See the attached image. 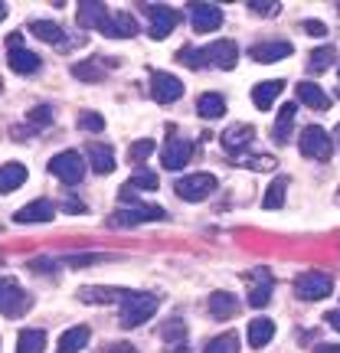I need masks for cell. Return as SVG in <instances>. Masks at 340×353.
Masks as SVG:
<instances>
[{
	"instance_id": "cell-1",
	"label": "cell",
	"mask_w": 340,
	"mask_h": 353,
	"mask_svg": "<svg viewBox=\"0 0 340 353\" xmlns=\"http://www.w3.org/2000/svg\"><path fill=\"white\" fill-rule=\"evenodd\" d=\"M239 59V50L232 39H216L203 50H180V63L190 69H203V65H219V69H232Z\"/></svg>"
},
{
	"instance_id": "cell-2",
	"label": "cell",
	"mask_w": 340,
	"mask_h": 353,
	"mask_svg": "<svg viewBox=\"0 0 340 353\" xmlns=\"http://www.w3.org/2000/svg\"><path fill=\"white\" fill-rule=\"evenodd\" d=\"M157 307H161V301L151 291H125V298L118 301V317L125 327H141L144 321H151L157 314Z\"/></svg>"
},
{
	"instance_id": "cell-3",
	"label": "cell",
	"mask_w": 340,
	"mask_h": 353,
	"mask_svg": "<svg viewBox=\"0 0 340 353\" xmlns=\"http://www.w3.org/2000/svg\"><path fill=\"white\" fill-rule=\"evenodd\" d=\"M298 148H301V154L311 157V161H330V154H334V138H330L321 125H308L301 131V138H298Z\"/></svg>"
},
{
	"instance_id": "cell-4",
	"label": "cell",
	"mask_w": 340,
	"mask_h": 353,
	"mask_svg": "<svg viewBox=\"0 0 340 353\" xmlns=\"http://www.w3.org/2000/svg\"><path fill=\"white\" fill-rule=\"evenodd\" d=\"M30 307H33V298H30L13 278H0V314L23 317Z\"/></svg>"
},
{
	"instance_id": "cell-5",
	"label": "cell",
	"mask_w": 340,
	"mask_h": 353,
	"mask_svg": "<svg viewBox=\"0 0 340 353\" xmlns=\"http://www.w3.org/2000/svg\"><path fill=\"white\" fill-rule=\"evenodd\" d=\"M50 174L56 180H63L66 187H76V183H82V176H86V161H82L79 151H63L50 161Z\"/></svg>"
},
{
	"instance_id": "cell-6",
	"label": "cell",
	"mask_w": 340,
	"mask_h": 353,
	"mask_svg": "<svg viewBox=\"0 0 340 353\" xmlns=\"http://www.w3.org/2000/svg\"><path fill=\"white\" fill-rule=\"evenodd\" d=\"M174 193L180 200L187 203H200L206 200L210 193H216V176L213 174H190V176H180L174 183Z\"/></svg>"
},
{
	"instance_id": "cell-7",
	"label": "cell",
	"mask_w": 340,
	"mask_h": 353,
	"mask_svg": "<svg viewBox=\"0 0 340 353\" xmlns=\"http://www.w3.org/2000/svg\"><path fill=\"white\" fill-rule=\"evenodd\" d=\"M334 291V278L328 272H304L298 281H294V294L301 301H321Z\"/></svg>"
},
{
	"instance_id": "cell-8",
	"label": "cell",
	"mask_w": 340,
	"mask_h": 353,
	"mask_svg": "<svg viewBox=\"0 0 340 353\" xmlns=\"http://www.w3.org/2000/svg\"><path fill=\"white\" fill-rule=\"evenodd\" d=\"M164 210L161 206H151V203H141V206H131V210H114L108 226L114 229H128V226H138V223H151V219H164Z\"/></svg>"
},
{
	"instance_id": "cell-9",
	"label": "cell",
	"mask_w": 340,
	"mask_h": 353,
	"mask_svg": "<svg viewBox=\"0 0 340 353\" xmlns=\"http://www.w3.org/2000/svg\"><path fill=\"white\" fill-rule=\"evenodd\" d=\"M246 288H249V304L252 307H265L272 301V288H275V278L268 268H252L246 272Z\"/></svg>"
},
{
	"instance_id": "cell-10",
	"label": "cell",
	"mask_w": 340,
	"mask_h": 353,
	"mask_svg": "<svg viewBox=\"0 0 340 353\" xmlns=\"http://www.w3.org/2000/svg\"><path fill=\"white\" fill-rule=\"evenodd\" d=\"M190 23L197 33H213L223 26V7L216 3H190Z\"/></svg>"
},
{
	"instance_id": "cell-11",
	"label": "cell",
	"mask_w": 340,
	"mask_h": 353,
	"mask_svg": "<svg viewBox=\"0 0 340 353\" xmlns=\"http://www.w3.org/2000/svg\"><path fill=\"white\" fill-rule=\"evenodd\" d=\"M151 95L154 101H161V105H170L183 95V82L170 72H151Z\"/></svg>"
},
{
	"instance_id": "cell-12",
	"label": "cell",
	"mask_w": 340,
	"mask_h": 353,
	"mask_svg": "<svg viewBox=\"0 0 340 353\" xmlns=\"http://www.w3.org/2000/svg\"><path fill=\"white\" fill-rule=\"evenodd\" d=\"M148 10V20H151V39H164L170 37V30L177 26V10L164 7V3H151V7H144Z\"/></svg>"
},
{
	"instance_id": "cell-13",
	"label": "cell",
	"mask_w": 340,
	"mask_h": 353,
	"mask_svg": "<svg viewBox=\"0 0 340 353\" xmlns=\"http://www.w3.org/2000/svg\"><path fill=\"white\" fill-rule=\"evenodd\" d=\"M291 52H294L291 50V43H285V39H272V43H259V46H252V50H249V59L268 65V63H278V59H288Z\"/></svg>"
},
{
	"instance_id": "cell-14",
	"label": "cell",
	"mask_w": 340,
	"mask_h": 353,
	"mask_svg": "<svg viewBox=\"0 0 340 353\" xmlns=\"http://www.w3.org/2000/svg\"><path fill=\"white\" fill-rule=\"evenodd\" d=\"M52 216H56V206H52L50 200H33V203H26L23 210L13 213V223H20V226H30V223H50Z\"/></svg>"
},
{
	"instance_id": "cell-15",
	"label": "cell",
	"mask_w": 340,
	"mask_h": 353,
	"mask_svg": "<svg viewBox=\"0 0 340 353\" xmlns=\"http://www.w3.org/2000/svg\"><path fill=\"white\" fill-rule=\"evenodd\" d=\"M101 33L112 39H128V37H138V20L131 13H108V20L101 26Z\"/></svg>"
},
{
	"instance_id": "cell-16",
	"label": "cell",
	"mask_w": 340,
	"mask_h": 353,
	"mask_svg": "<svg viewBox=\"0 0 340 353\" xmlns=\"http://www.w3.org/2000/svg\"><path fill=\"white\" fill-rule=\"evenodd\" d=\"M190 157H193V141H167L164 154H161V161H164L167 170H180V167H187Z\"/></svg>"
},
{
	"instance_id": "cell-17",
	"label": "cell",
	"mask_w": 340,
	"mask_h": 353,
	"mask_svg": "<svg viewBox=\"0 0 340 353\" xmlns=\"http://www.w3.org/2000/svg\"><path fill=\"white\" fill-rule=\"evenodd\" d=\"M76 20L82 30H99L101 33V26L108 20V7H105V3H88V0H82L76 10Z\"/></svg>"
},
{
	"instance_id": "cell-18",
	"label": "cell",
	"mask_w": 340,
	"mask_h": 353,
	"mask_svg": "<svg viewBox=\"0 0 340 353\" xmlns=\"http://www.w3.org/2000/svg\"><path fill=\"white\" fill-rule=\"evenodd\" d=\"M294 92H298V101L308 105V108H314V112H328L330 108V95L317 82H301Z\"/></svg>"
},
{
	"instance_id": "cell-19",
	"label": "cell",
	"mask_w": 340,
	"mask_h": 353,
	"mask_svg": "<svg viewBox=\"0 0 340 353\" xmlns=\"http://www.w3.org/2000/svg\"><path fill=\"white\" fill-rule=\"evenodd\" d=\"M252 138H255V128L252 125H232V128H226L223 131V148H226L229 154H239L242 148H249L252 144Z\"/></svg>"
},
{
	"instance_id": "cell-20",
	"label": "cell",
	"mask_w": 340,
	"mask_h": 353,
	"mask_svg": "<svg viewBox=\"0 0 340 353\" xmlns=\"http://www.w3.org/2000/svg\"><path fill=\"white\" fill-rule=\"evenodd\" d=\"M7 65H10L13 72H20V76H33V72H39L43 59L23 46V50H7Z\"/></svg>"
},
{
	"instance_id": "cell-21",
	"label": "cell",
	"mask_w": 340,
	"mask_h": 353,
	"mask_svg": "<svg viewBox=\"0 0 340 353\" xmlns=\"http://www.w3.org/2000/svg\"><path fill=\"white\" fill-rule=\"evenodd\" d=\"M210 314L216 321H229V317L239 314V298L236 294H229V291H213L210 294Z\"/></svg>"
},
{
	"instance_id": "cell-22",
	"label": "cell",
	"mask_w": 340,
	"mask_h": 353,
	"mask_svg": "<svg viewBox=\"0 0 340 353\" xmlns=\"http://www.w3.org/2000/svg\"><path fill=\"white\" fill-rule=\"evenodd\" d=\"M246 337H249V347H252V350H262L265 343L275 337V321H268V317H255V321H249Z\"/></svg>"
},
{
	"instance_id": "cell-23",
	"label": "cell",
	"mask_w": 340,
	"mask_h": 353,
	"mask_svg": "<svg viewBox=\"0 0 340 353\" xmlns=\"http://www.w3.org/2000/svg\"><path fill=\"white\" fill-rule=\"evenodd\" d=\"M76 294H79V301H86V304H108V301H121L125 298L121 288H105V285H86Z\"/></svg>"
},
{
	"instance_id": "cell-24",
	"label": "cell",
	"mask_w": 340,
	"mask_h": 353,
	"mask_svg": "<svg viewBox=\"0 0 340 353\" xmlns=\"http://www.w3.org/2000/svg\"><path fill=\"white\" fill-rule=\"evenodd\" d=\"M281 88H285V82H281V79H272V82H259V85L252 88V101H255V108H262V112H268V108L275 105V99L281 95Z\"/></svg>"
},
{
	"instance_id": "cell-25",
	"label": "cell",
	"mask_w": 340,
	"mask_h": 353,
	"mask_svg": "<svg viewBox=\"0 0 340 353\" xmlns=\"http://www.w3.org/2000/svg\"><path fill=\"white\" fill-rule=\"evenodd\" d=\"M26 183V167L20 161H10V164L0 167V193H13Z\"/></svg>"
},
{
	"instance_id": "cell-26",
	"label": "cell",
	"mask_w": 340,
	"mask_h": 353,
	"mask_svg": "<svg viewBox=\"0 0 340 353\" xmlns=\"http://www.w3.org/2000/svg\"><path fill=\"white\" fill-rule=\"evenodd\" d=\"M88 164L95 174H112L114 170V151L108 144H88Z\"/></svg>"
},
{
	"instance_id": "cell-27",
	"label": "cell",
	"mask_w": 340,
	"mask_h": 353,
	"mask_svg": "<svg viewBox=\"0 0 340 353\" xmlns=\"http://www.w3.org/2000/svg\"><path fill=\"white\" fill-rule=\"evenodd\" d=\"M88 337H92V330H88L86 324H76V327H69L63 337H59V350L56 353H79L88 343Z\"/></svg>"
},
{
	"instance_id": "cell-28",
	"label": "cell",
	"mask_w": 340,
	"mask_h": 353,
	"mask_svg": "<svg viewBox=\"0 0 340 353\" xmlns=\"http://www.w3.org/2000/svg\"><path fill=\"white\" fill-rule=\"evenodd\" d=\"M291 128H294V105H281L275 125H272V138H275L278 144H285V141L291 138Z\"/></svg>"
},
{
	"instance_id": "cell-29",
	"label": "cell",
	"mask_w": 340,
	"mask_h": 353,
	"mask_svg": "<svg viewBox=\"0 0 340 353\" xmlns=\"http://www.w3.org/2000/svg\"><path fill=\"white\" fill-rule=\"evenodd\" d=\"M197 112H200L203 118H223V114H226V99L216 95V92H206V95L197 99Z\"/></svg>"
},
{
	"instance_id": "cell-30",
	"label": "cell",
	"mask_w": 340,
	"mask_h": 353,
	"mask_svg": "<svg viewBox=\"0 0 340 353\" xmlns=\"http://www.w3.org/2000/svg\"><path fill=\"white\" fill-rule=\"evenodd\" d=\"M30 33H37L43 43L63 46V26L52 23V20H33V23H30Z\"/></svg>"
},
{
	"instance_id": "cell-31",
	"label": "cell",
	"mask_w": 340,
	"mask_h": 353,
	"mask_svg": "<svg viewBox=\"0 0 340 353\" xmlns=\"http://www.w3.org/2000/svg\"><path fill=\"white\" fill-rule=\"evenodd\" d=\"M285 190H288V176H275L268 183V190H265V200H262L265 210H281L285 206Z\"/></svg>"
},
{
	"instance_id": "cell-32",
	"label": "cell",
	"mask_w": 340,
	"mask_h": 353,
	"mask_svg": "<svg viewBox=\"0 0 340 353\" xmlns=\"http://www.w3.org/2000/svg\"><path fill=\"white\" fill-rule=\"evenodd\" d=\"M46 350V334L43 330H20L17 353H43Z\"/></svg>"
},
{
	"instance_id": "cell-33",
	"label": "cell",
	"mask_w": 340,
	"mask_h": 353,
	"mask_svg": "<svg viewBox=\"0 0 340 353\" xmlns=\"http://www.w3.org/2000/svg\"><path fill=\"white\" fill-rule=\"evenodd\" d=\"M337 63V50H334V46H317L314 52H311V56H308V69H311V72H324V69H330V65Z\"/></svg>"
},
{
	"instance_id": "cell-34",
	"label": "cell",
	"mask_w": 340,
	"mask_h": 353,
	"mask_svg": "<svg viewBox=\"0 0 340 353\" xmlns=\"http://www.w3.org/2000/svg\"><path fill=\"white\" fill-rule=\"evenodd\" d=\"M161 334H164V341L174 347V353H187V343H183V337H187V327H183V321H180V317L167 321V327L161 330Z\"/></svg>"
},
{
	"instance_id": "cell-35",
	"label": "cell",
	"mask_w": 340,
	"mask_h": 353,
	"mask_svg": "<svg viewBox=\"0 0 340 353\" xmlns=\"http://www.w3.org/2000/svg\"><path fill=\"white\" fill-rule=\"evenodd\" d=\"M206 353H242L239 337L232 330H226V334H219V337H213V341L206 343Z\"/></svg>"
},
{
	"instance_id": "cell-36",
	"label": "cell",
	"mask_w": 340,
	"mask_h": 353,
	"mask_svg": "<svg viewBox=\"0 0 340 353\" xmlns=\"http://www.w3.org/2000/svg\"><path fill=\"white\" fill-rule=\"evenodd\" d=\"M72 76L82 79V82H101V79H105V69L88 59V63H76V65H72Z\"/></svg>"
},
{
	"instance_id": "cell-37",
	"label": "cell",
	"mask_w": 340,
	"mask_h": 353,
	"mask_svg": "<svg viewBox=\"0 0 340 353\" xmlns=\"http://www.w3.org/2000/svg\"><path fill=\"white\" fill-rule=\"evenodd\" d=\"M26 114H30V125H33V128H46L52 121V108H50V105H33Z\"/></svg>"
},
{
	"instance_id": "cell-38",
	"label": "cell",
	"mask_w": 340,
	"mask_h": 353,
	"mask_svg": "<svg viewBox=\"0 0 340 353\" xmlns=\"http://www.w3.org/2000/svg\"><path fill=\"white\" fill-rule=\"evenodd\" d=\"M157 183H161V180H157V174H151V170H138V174L131 176V183H128V187L131 190H157Z\"/></svg>"
},
{
	"instance_id": "cell-39",
	"label": "cell",
	"mask_w": 340,
	"mask_h": 353,
	"mask_svg": "<svg viewBox=\"0 0 340 353\" xmlns=\"http://www.w3.org/2000/svg\"><path fill=\"white\" fill-rule=\"evenodd\" d=\"M154 154V141H134V144H131V154H128V157H131V164H141V161H148V157H151Z\"/></svg>"
},
{
	"instance_id": "cell-40",
	"label": "cell",
	"mask_w": 340,
	"mask_h": 353,
	"mask_svg": "<svg viewBox=\"0 0 340 353\" xmlns=\"http://www.w3.org/2000/svg\"><path fill=\"white\" fill-rule=\"evenodd\" d=\"M79 125H82V131H101V128H105V121H101L99 112H86L82 118H79Z\"/></svg>"
},
{
	"instance_id": "cell-41",
	"label": "cell",
	"mask_w": 340,
	"mask_h": 353,
	"mask_svg": "<svg viewBox=\"0 0 340 353\" xmlns=\"http://www.w3.org/2000/svg\"><path fill=\"white\" fill-rule=\"evenodd\" d=\"M249 10L262 13V17H272V13H278L281 7H278V3H272V0H249Z\"/></svg>"
},
{
	"instance_id": "cell-42",
	"label": "cell",
	"mask_w": 340,
	"mask_h": 353,
	"mask_svg": "<svg viewBox=\"0 0 340 353\" xmlns=\"http://www.w3.org/2000/svg\"><path fill=\"white\" fill-rule=\"evenodd\" d=\"M242 164L246 167H252V170H272V167H275V161H272V157H246V161H242Z\"/></svg>"
},
{
	"instance_id": "cell-43",
	"label": "cell",
	"mask_w": 340,
	"mask_h": 353,
	"mask_svg": "<svg viewBox=\"0 0 340 353\" xmlns=\"http://www.w3.org/2000/svg\"><path fill=\"white\" fill-rule=\"evenodd\" d=\"M304 33H311V37H328V26L321 23V20H304Z\"/></svg>"
},
{
	"instance_id": "cell-44",
	"label": "cell",
	"mask_w": 340,
	"mask_h": 353,
	"mask_svg": "<svg viewBox=\"0 0 340 353\" xmlns=\"http://www.w3.org/2000/svg\"><path fill=\"white\" fill-rule=\"evenodd\" d=\"M7 50H23V33H17V30H13L10 37H7Z\"/></svg>"
},
{
	"instance_id": "cell-45",
	"label": "cell",
	"mask_w": 340,
	"mask_h": 353,
	"mask_svg": "<svg viewBox=\"0 0 340 353\" xmlns=\"http://www.w3.org/2000/svg\"><path fill=\"white\" fill-rule=\"evenodd\" d=\"M108 353H138V347H134V343H112Z\"/></svg>"
},
{
	"instance_id": "cell-46",
	"label": "cell",
	"mask_w": 340,
	"mask_h": 353,
	"mask_svg": "<svg viewBox=\"0 0 340 353\" xmlns=\"http://www.w3.org/2000/svg\"><path fill=\"white\" fill-rule=\"evenodd\" d=\"M63 210H66V213H82L86 206H82L79 200H72V196H69V200H63Z\"/></svg>"
},
{
	"instance_id": "cell-47",
	"label": "cell",
	"mask_w": 340,
	"mask_h": 353,
	"mask_svg": "<svg viewBox=\"0 0 340 353\" xmlns=\"http://www.w3.org/2000/svg\"><path fill=\"white\" fill-rule=\"evenodd\" d=\"M314 353H340V343H324V347H317Z\"/></svg>"
},
{
	"instance_id": "cell-48",
	"label": "cell",
	"mask_w": 340,
	"mask_h": 353,
	"mask_svg": "<svg viewBox=\"0 0 340 353\" xmlns=\"http://www.w3.org/2000/svg\"><path fill=\"white\" fill-rule=\"evenodd\" d=\"M328 324L334 330H340V311H330V314H328Z\"/></svg>"
},
{
	"instance_id": "cell-49",
	"label": "cell",
	"mask_w": 340,
	"mask_h": 353,
	"mask_svg": "<svg viewBox=\"0 0 340 353\" xmlns=\"http://www.w3.org/2000/svg\"><path fill=\"white\" fill-rule=\"evenodd\" d=\"M3 17H7V3H0V23H3Z\"/></svg>"
},
{
	"instance_id": "cell-50",
	"label": "cell",
	"mask_w": 340,
	"mask_h": 353,
	"mask_svg": "<svg viewBox=\"0 0 340 353\" xmlns=\"http://www.w3.org/2000/svg\"><path fill=\"white\" fill-rule=\"evenodd\" d=\"M337 141H340V125H337Z\"/></svg>"
},
{
	"instance_id": "cell-51",
	"label": "cell",
	"mask_w": 340,
	"mask_h": 353,
	"mask_svg": "<svg viewBox=\"0 0 340 353\" xmlns=\"http://www.w3.org/2000/svg\"><path fill=\"white\" fill-rule=\"evenodd\" d=\"M0 88H3V82H0Z\"/></svg>"
}]
</instances>
